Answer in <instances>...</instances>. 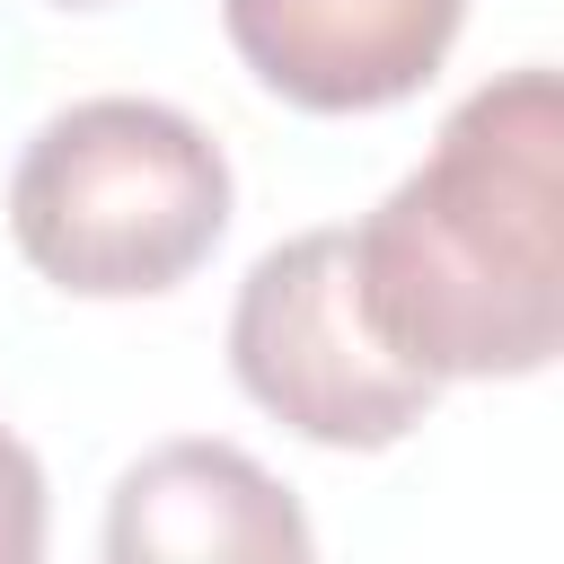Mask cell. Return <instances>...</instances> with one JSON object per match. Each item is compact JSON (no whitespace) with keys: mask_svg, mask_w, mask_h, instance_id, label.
<instances>
[{"mask_svg":"<svg viewBox=\"0 0 564 564\" xmlns=\"http://www.w3.org/2000/svg\"><path fill=\"white\" fill-rule=\"evenodd\" d=\"M370 335L423 379H538L564 352V88L485 79L423 167L352 229Z\"/></svg>","mask_w":564,"mask_h":564,"instance_id":"1","label":"cell"},{"mask_svg":"<svg viewBox=\"0 0 564 564\" xmlns=\"http://www.w3.org/2000/svg\"><path fill=\"white\" fill-rule=\"evenodd\" d=\"M115 564H308L317 529L238 441H167L106 502Z\"/></svg>","mask_w":564,"mask_h":564,"instance_id":"5","label":"cell"},{"mask_svg":"<svg viewBox=\"0 0 564 564\" xmlns=\"http://www.w3.org/2000/svg\"><path fill=\"white\" fill-rule=\"evenodd\" d=\"M220 26L282 106L379 115L449 62L467 0H220Z\"/></svg>","mask_w":564,"mask_h":564,"instance_id":"4","label":"cell"},{"mask_svg":"<svg viewBox=\"0 0 564 564\" xmlns=\"http://www.w3.org/2000/svg\"><path fill=\"white\" fill-rule=\"evenodd\" d=\"M220 141L159 97H79L9 167V238L70 300H159L229 229Z\"/></svg>","mask_w":564,"mask_h":564,"instance_id":"2","label":"cell"},{"mask_svg":"<svg viewBox=\"0 0 564 564\" xmlns=\"http://www.w3.org/2000/svg\"><path fill=\"white\" fill-rule=\"evenodd\" d=\"M35 555H44V467L0 423V564H35Z\"/></svg>","mask_w":564,"mask_h":564,"instance_id":"6","label":"cell"},{"mask_svg":"<svg viewBox=\"0 0 564 564\" xmlns=\"http://www.w3.org/2000/svg\"><path fill=\"white\" fill-rule=\"evenodd\" d=\"M229 370L317 449H397L441 405V379L370 335L352 291V229H300L247 264L229 308Z\"/></svg>","mask_w":564,"mask_h":564,"instance_id":"3","label":"cell"},{"mask_svg":"<svg viewBox=\"0 0 564 564\" xmlns=\"http://www.w3.org/2000/svg\"><path fill=\"white\" fill-rule=\"evenodd\" d=\"M62 9H106V0H62Z\"/></svg>","mask_w":564,"mask_h":564,"instance_id":"7","label":"cell"}]
</instances>
